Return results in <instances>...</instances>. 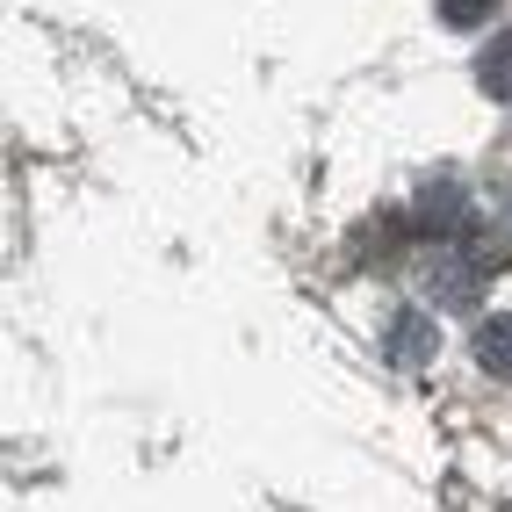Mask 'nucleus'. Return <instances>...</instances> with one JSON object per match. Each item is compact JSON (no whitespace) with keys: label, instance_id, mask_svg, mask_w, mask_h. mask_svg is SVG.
<instances>
[{"label":"nucleus","instance_id":"5","mask_svg":"<svg viewBox=\"0 0 512 512\" xmlns=\"http://www.w3.org/2000/svg\"><path fill=\"white\" fill-rule=\"evenodd\" d=\"M484 15H491V0H440V22H448V29H469Z\"/></svg>","mask_w":512,"mask_h":512},{"label":"nucleus","instance_id":"4","mask_svg":"<svg viewBox=\"0 0 512 512\" xmlns=\"http://www.w3.org/2000/svg\"><path fill=\"white\" fill-rule=\"evenodd\" d=\"M419 224H426V231H462V224H469V195L433 188V195L419 202Z\"/></svg>","mask_w":512,"mask_h":512},{"label":"nucleus","instance_id":"3","mask_svg":"<svg viewBox=\"0 0 512 512\" xmlns=\"http://www.w3.org/2000/svg\"><path fill=\"white\" fill-rule=\"evenodd\" d=\"M476 87H484L491 101H512V37H491L484 51H476Z\"/></svg>","mask_w":512,"mask_h":512},{"label":"nucleus","instance_id":"2","mask_svg":"<svg viewBox=\"0 0 512 512\" xmlns=\"http://www.w3.org/2000/svg\"><path fill=\"white\" fill-rule=\"evenodd\" d=\"M476 361H484V375L512 383V318H484V325H476Z\"/></svg>","mask_w":512,"mask_h":512},{"label":"nucleus","instance_id":"1","mask_svg":"<svg viewBox=\"0 0 512 512\" xmlns=\"http://www.w3.org/2000/svg\"><path fill=\"white\" fill-rule=\"evenodd\" d=\"M390 361H404V368H426V361H433V325H426L419 311H404V318L390 325Z\"/></svg>","mask_w":512,"mask_h":512}]
</instances>
